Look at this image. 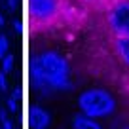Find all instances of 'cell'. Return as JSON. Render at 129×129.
<instances>
[{
    "instance_id": "13",
    "label": "cell",
    "mask_w": 129,
    "mask_h": 129,
    "mask_svg": "<svg viewBox=\"0 0 129 129\" xmlns=\"http://www.w3.org/2000/svg\"><path fill=\"white\" fill-rule=\"evenodd\" d=\"M15 6H17V0H8V8L10 10H15Z\"/></svg>"
},
{
    "instance_id": "8",
    "label": "cell",
    "mask_w": 129,
    "mask_h": 129,
    "mask_svg": "<svg viewBox=\"0 0 129 129\" xmlns=\"http://www.w3.org/2000/svg\"><path fill=\"white\" fill-rule=\"evenodd\" d=\"M0 123H2V127H4V129H15V127H13L12 118L8 116V110H6L4 106H0Z\"/></svg>"
},
{
    "instance_id": "16",
    "label": "cell",
    "mask_w": 129,
    "mask_h": 129,
    "mask_svg": "<svg viewBox=\"0 0 129 129\" xmlns=\"http://www.w3.org/2000/svg\"><path fill=\"white\" fill-rule=\"evenodd\" d=\"M123 129H129V127H123Z\"/></svg>"
},
{
    "instance_id": "7",
    "label": "cell",
    "mask_w": 129,
    "mask_h": 129,
    "mask_svg": "<svg viewBox=\"0 0 129 129\" xmlns=\"http://www.w3.org/2000/svg\"><path fill=\"white\" fill-rule=\"evenodd\" d=\"M116 51L121 63L129 69V38H121V36L116 38Z\"/></svg>"
},
{
    "instance_id": "5",
    "label": "cell",
    "mask_w": 129,
    "mask_h": 129,
    "mask_svg": "<svg viewBox=\"0 0 129 129\" xmlns=\"http://www.w3.org/2000/svg\"><path fill=\"white\" fill-rule=\"evenodd\" d=\"M28 121H30V129H48L49 123H51V116H49L48 110L40 108V106H34L30 110Z\"/></svg>"
},
{
    "instance_id": "2",
    "label": "cell",
    "mask_w": 129,
    "mask_h": 129,
    "mask_svg": "<svg viewBox=\"0 0 129 129\" xmlns=\"http://www.w3.org/2000/svg\"><path fill=\"white\" fill-rule=\"evenodd\" d=\"M78 108L89 118H106L116 110V99L103 87H89L78 95Z\"/></svg>"
},
{
    "instance_id": "15",
    "label": "cell",
    "mask_w": 129,
    "mask_h": 129,
    "mask_svg": "<svg viewBox=\"0 0 129 129\" xmlns=\"http://www.w3.org/2000/svg\"><path fill=\"white\" fill-rule=\"evenodd\" d=\"M0 129H4V127H2V123H0Z\"/></svg>"
},
{
    "instance_id": "14",
    "label": "cell",
    "mask_w": 129,
    "mask_h": 129,
    "mask_svg": "<svg viewBox=\"0 0 129 129\" xmlns=\"http://www.w3.org/2000/svg\"><path fill=\"white\" fill-rule=\"evenodd\" d=\"M4 23H6V21H4V15H2V13H0V28L4 27Z\"/></svg>"
},
{
    "instance_id": "1",
    "label": "cell",
    "mask_w": 129,
    "mask_h": 129,
    "mask_svg": "<svg viewBox=\"0 0 129 129\" xmlns=\"http://www.w3.org/2000/svg\"><path fill=\"white\" fill-rule=\"evenodd\" d=\"M69 63L57 51H44L32 61V82L42 91H67L70 89Z\"/></svg>"
},
{
    "instance_id": "10",
    "label": "cell",
    "mask_w": 129,
    "mask_h": 129,
    "mask_svg": "<svg viewBox=\"0 0 129 129\" xmlns=\"http://www.w3.org/2000/svg\"><path fill=\"white\" fill-rule=\"evenodd\" d=\"M8 55V38L6 36H0V61Z\"/></svg>"
},
{
    "instance_id": "4",
    "label": "cell",
    "mask_w": 129,
    "mask_h": 129,
    "mask_svg": "<svg viewBox=\"0 0 129 129\" xmlns=\"http://www.w3.org/2000/svg\"><path fill=\"white\" fill-rule=\"evenodd\" d=\"M108 25L116 38H129V0H118L110 8Z\"/></svg>"
},
{
    "instance_id": "6",
    "label": "cell",
    "mask_w": 129,
    "mask_h": 129,
    "mask_svg": "<svg viewBox=\"0 0 129 129\" xmlns=\"http://www.w3.org/2000/svg\"><path fill=\"white\" fill-rule=\"evenodd\" d=\"M72 129H103V125L95 118H89L80 112L72 118Z\"/></svg>"
},
{
    "instance_id": "3",
    "label": "cell",
    "mask_w": 129,
    "mask_h": 129,
    "mask_svg": "<svg viewBox=\"0 0 129 129\" xmlns=\"http://www.w3.org/2000/svg\"><path fill=\"white\" fill-rule=\"evenodd\" d=\"M63 0H28V17L32 27H48L59 17Z\"/></svg>"
},
{
    "instance_id": "12",
    "label": "cell",
    "mask_w": 129,
    "mask_h": 129,
    "mask_svg": "<svg viewBox=\"0 0 129 129\" xmlns=\"http://www.w3.org/2000/svg\"><path fill=\"white\" fill-rule=\"evenodd\" d=\"M8 110L10 112H17V99L15 97H8Z\"/></svg>"
},
{
    "instance_id": "9",
    "label": "cell",
    "mask_w": 129,
    "mask_h": 129,
    "mask_svg": "<svg viewBox=\"0 0 129 129\" xmlns=\"http://www.w3.org/2000/svg\"><path fill=\"white\" fill-rule=\"evenodd\" d=\"M13 64H15V57H13L12 53H8V55H6L4 59H2V70H4L6 74H8V72H12Z\"/></svg>"
},
{
    "instance_id": "11",
    "label": "cell",
    "mask_w": 129,
    "mask_h": 129,
    "mask_svg": "<svg viewBox=\"0 0 129 129\" xmlns=\"http://www.w3.org/2000/svg\"><path fill=\"white\" fill-rule=\"evenodd\" d=\"M0 91H8V78L4 70H0Z\"/></svg>"
}]
</instances>
